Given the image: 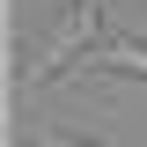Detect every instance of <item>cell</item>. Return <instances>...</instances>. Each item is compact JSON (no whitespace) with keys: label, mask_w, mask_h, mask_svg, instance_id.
Returning a JSON list of instances; mask_svg holds the SVG:
<instances>
[{"label":"cell","mask_w":147,"mask_h":147,"mask_svg":"<svg viewBox=\"0 0 147 147\" xmlns=\"http://www.w3.org/2000/svg\"><path fill=\"white\" fill-rule=\"evenodd\" d=\"M81 74H125V81H147V44H140V37H103L96 59H88Z\"/></svg>","instance_id":"cell-2"},{"label":"cell","mask_w":147,"mask_h":147,"mask_svg":"<svg viewBox=\"0 0 147 147\" xmlns=\"http://www.w3.org/2000/svg\"><path fill=\"white\" fill-rule=\"evenodd\" d=\"M96 44H103V0H74L66 15L52 22V37L15 66V96H37V88H52V81H66L74 66L96 59Z\"/></svg>","instance_id":"cell-1"}]
</instances>
